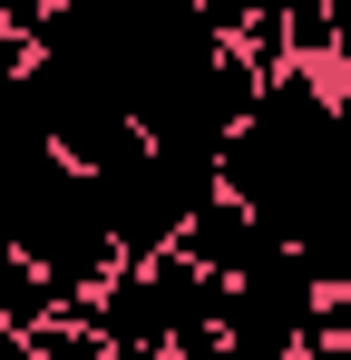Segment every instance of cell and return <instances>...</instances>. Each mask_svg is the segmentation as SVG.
<instances>
[{"instance_id":"3","label":"cell","mask_w":351,"mask_h":360,"mask_svg":"<svg viewBox=\"0 0 351 360\" xmlns=\"http://www.w3.org/2000/svg\"><path fill=\"white\" fill-rule=\"evenodd\" d=\"M322 341H351V292H332V302H322Z\"/></svg>"},{"instance_id":"2","label":"cell","mask_w":351,"mask_h":360,"mask_svg":"<svg viewBox=\"0 0 351 360\" xmlns=\"http://www.w3.org/2000/svg\"><path fill=\"white\" fill-rule=\"evenodd\" d=\"M20 360H117V351L88 331V321H68V311H58V321H39V331L20 341Z\"/></svg>"},{"instance_id":"1","label":"cell","mask_w":351,"mask_h":360,"mask_svg":"<svg viewBox=\"0 0 351 360\" xmlns=\"http://www.w3.org/2000/svg\"><path fill=\"white\" fill-rule=\"evenodd\" d=\"M176 253H185V263H195L205 283H244V273H254L264 253H283V243L264 234V224H254V214H244L234 195H205V205L185 214V234H176Z\"/></svg>"}]
</instances>
